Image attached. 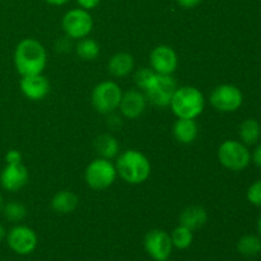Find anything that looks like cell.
Wrapping results in <instances>:
<instances>
[{"instance_id":"cell-15","label":"cell","mask_w":261,"mask_h":261,"mask_svg":"<svg viewBox=\"0 0 261 261\" xmlns=\"http://www.w3.org/2000/svg\"><path fill=\"white\" fill-rule=\"evenodd\" d=\"M19 87L24 97L31 101H41L50 92V82L43 74L22 76Z\"/></svg>"},{"instance_id":"cell-6","label":"cell","mask_w":261,"mask_h":261,"mask_svg":"<svg viewBox=\"0 0 261 261\" xmlns=\"http://www.w3.org/2000/svg\"><path fill=\"white\" fill-rule=\"evenodd\" d=\"M218 160L227 170L242 171L250 165L251 154L242 142L226 140L218 148Z\"/></svg>"},{"instance_id":"cell-24","label":"cell","mask_w":261,"mask_h":261,"mask_svg":"<svg viewBox=\"0 0 261 261\" xmlns=\"http://www.w3.org/2000/svg\"><path fill=\"white\" fill-rule=\"evenodd\" d=\"M171 240H172L173 247L178 250H186L193 244V231L180 224V226L173 229L172 234H171Z\"/></svg>"},{"instance_id":"cell-28","label":"cell","mask_w":261,"mask_h":261,"mask_svg":"<svg viewBox=\"0 0 261 261\" xmlns=\"http://www.w3.org/2000/svg\"><path fill=\"white\" fill-rule=\"evenodd\" d=\"M71 47H73L71 46V38L68 37V36L59 38L55 42V48L59 53H69L71 50Z\"/></svg>"},{"instance_id":"cell-17","label":"cell","mask_w":261,"mask_h":261,"mask_svg":"<svg viewBox=\"0 0 261 261\" xmlns=\"http://www.w3.org/2000/svg\"><path fill=\"white\" fill-rule=\"evenodd\" d=\"M173 137L181 144H191L198 138V124L194 119H177L172 127Z\"/></svg>"},{"instance_id":"cell-32","label":"cell","mask_w":261,"mask_h":261,"mask_svg":"<svg viewBox=\"0 0 261 261\" xmlns=\"http://www.w3.org/2000/svg\"><path fill=\"white\" fill-rule=\"evenodd\" d=\"M178 7L184 8V9H194L198 7L201 3V0H176Z\"/></svg>"},{"instance_id":"cell-19","label":"cell","mask_w":261,"mask_h":261,"mask_svg":"<svg viewBox=\"0 0 261 261\" xmlns=\"http://www.w3.org/2000/svg\"><path fill=\"white\" fill-rule=\"evenodd\" d=\"M79 205V199L73 191L63 190L56 193L51 199V208L59 214L73 213Z\"/></svg>"},{"instance_id":"cell-13","label":"cell","mask_w":261,"mask_h":261,"mask_svg":"<svg viewBox=\"0 0 261 261\" xmlns=\"http://www.w3.org/2000/svg\"><path fill=\"white\" fill-rule=\"evenodd\" d=\"M28 170L23 163L7 165L0 173V185L9 193H15L28 184Z\"/></svg>"},{"instance_id":"cell-1","label":"cell","mask_w":261,"mask_h":261,"mask_svg":"<svg viewBox=\"0 0 261 261\" xmlns=\"http://www.w3.org/2000/svg\"><path fill=\"white\" fill-rule=\"evenodd\" d=\"M14 65L22 76L42 74L47 65V53L40 41L24 38L14 51Z\"/></svg>"},{"instance_id":"cell-33","label":"cell","mask_w":261,"mask_h":261,"mask_svg":"<svg viewBox=\"0 0 261 261\" xmlns=\"http://www.w3.org/2000/svg\"><path fill=\"white\" fill-rule=\"evenodd\" d=\"M252 161H254V163L257 167L261 168V144L255 148L254 153H252Z\"/></svg>"},{"instance_id":"cell-14","label":"cell","mask_w":261,"mask_h":261,"mask_svg":"<svg viewBox=\"0 0 261 261\" xmlns=\"http://www.w3.org/2000/svg\"><path fill=\"white\" fill-rule=\"evenodd\" d=\"M119 109L126 119H138L147 109V97L138 89H129L122 93Z\"/></svg>"},{"instance_id":"cell-29","label":"cell","mask_w":261,"mask_h":261,"mask_svg":"<svg viewBox=\"0 0 261 261\" xmlns=\"http://www.w3.org/2000/svg\"><path fill=\"white\" fill-rule=\"evenodd\" d=\"M5 162H7V165H17V163H22V153L17 149H10L9 152L5 154Z\"/></svg>"},{"instance_id":"cell-4","label":"cell","mask_w":261,"mask_h":261,"mask_svg":"<svg viewBox=\"0 0 261 261\" xmlns=\"http://www.w3.org/2000/svg\"><path fill=\"white\" fill-rule=\"evenodd\" d=\"M116 177V166L110 160H105L101 157L92 161L87 166L86 172H84V180L87 185L97 191L109 189L115 182Z\"/></svg>"},{"instance_id":"cell-21","label":"cell","mask_w":261,"mask_h":261,"mask_svg":"<svg viewBox=\"0 0 261 261\" xmlns=\"http://www.w3.org/2000/svg\"><path fill=\"white\" fill-rule=\"evenodd\" d=\"M75 53L82 60L84 61H93L98 58L101 48H99L98 42L93 38L84 37L79 40L75 46Z\"/></svg>"},{"instance_id":"cell-11","label":"cell","mask_w":261,"mask_h":261,"mask_svg":"<svg viewBox=\"0 0 261 261\" xmlns=\"http://www.w3.org/2000/svg\"><path fill=\"white\" fill-rule=\"evenodd\" d=\"M8 246L18 255H30L37 247L38 237L32 228L27 226H15L7 233Z\"/></svg>"},{"instance_id":"cell-2","label":"cell","mask_w":261,"mask_h":261,"mask_svg":"<svg viewBox=\"0 0 261 261\" xmlns=\"http://www.w3.org/2000/svg\"><path fill=\"white\" fill-rule=\"evenodd\" d=\"M117 175L130 185H140L150 176V162L142 152L137 149L125 150L117 157Z\"/></svg>"},{"instance_id":"cell-10","label":"cell","mask_w":261,"mask_h":261,"mask_svg":"<svg viewBox=\"0 0 261 261\" xmlns=\"http://www.w3.org/2000/svg\"><path fill=\"white\" fill-rule=\"evenodd\" d=\"M144 249L154 261H167L172 254V240L162 229H150L144 237Z\"/></svg>"},{"instance_id":"cell-18","label":"cell","mask_w":261,"mask_h":261,"mask_svg":"<svg viewBox=\"0 0 261 261\" xmlns=\"http://www.w3.org/2000/svg\"><path fill=\"white\" fill-rule=\"evenodd\" d=\"M135 61L133 55L129 53H117L110 59L109 71L111 75L116 78H124L127 76L134 70Z\"/></svg>"},{"instance_id":"cell-25","label":"cell","mask_w":261,"mask_h":261,"mask_svg":"<svg viewBox=\"0 0 261 261\" xmlns=\"http://www.w3.org/2000/svg\"><path fill=\"white\" fill-rule=\"evenodd\" d=\"M2 212L5 218L13 223H18L27 217V209L18 201H10V203L4 204Z\"/></svg>"},{"instance_id":"cell-3","label":"cell","mask_w":261,"mask_h":261,"mask_svg":"<svg viewBox=\"0 0 261 261\" xmlns=\"http://www.w3.org/2000/svg\"><path fill=\"white\" fill-rule=\"evenodd\" d=\"M170 106L177 119L195 120L204 111L205 98L201 91H199L196 87H177L171 99Z\"/></svg>"},{"instance_id":"cell-23","label":"cell","mask_w":261,"mask_h":261,"mask_svg":"<svg viewBox=\"0 0 261 261\" xmlns=\"http://www.w3.org/2000/svg\"><path fill=\"white\" fill-rule=\"evenodd\" d=\"M237 250L244 256H256L261 252V240L255 234H246L239 240Z\"/></svg>"},{"instance_id":"cell-36","label":"cell","mask_w":261,"mask_h":261,"mask_svg":"<svg viewBox=\"0 0 261 261\" xmlns=\"http://www.w3.org/2000/svg\"><path fill=\"white\" fill-rule=\"evenodd\" d=\"M257 229H259V233L261 234V216H260L259 221H257Z\"/></svg>"},{"instance_id":"cell-31","label":"cell","mask_w":261,"mask_h":261,"mask_svg":"<svg viewBox=\"0 0 261 261\" xmlns=\"http://www.w3.org/2000/svg\"><path fill=\"white\" fill-rule=\"evenodd\" d=\"M99 2H101V0H76L79 7H81L82 9H86V10H92L94 9V8H97L98 7Z\"/></svg>"},{"instance_id":"cell-12","label":"cell","mask_w":261,"mask_h":261,"mask_svg":"<svg viewBox=\"0 0 261 261\" xmlns=\"http://www.w3.org/2000/svg\"><path fill=\"white\" fill-rule=\"evenodd\" d=\"M150 68L157 74L172 75L178 65V58L176 51L171 46L160 45L154 47L149 56Z\"/></svg>"},{"instance_id":"cell-37","label":"cell","mask_w":261,"mask_h":261,"mask_svg":"<svg viewBox=\"0 0 261 261\" xmlns=\"http://www.w3.org/2000/svg\"><path fill=\"white\" fill-rule=\"evenodd\" d=\"M3 205H4V203H3V196H2V194H0V212H2Z\"/></svg>"},{"instance_id":"cell-30","label":"cell","mask_w":261,"mask_h":261,"mask_svg":"<svg viewBox=\"0 0 261 261\" xmlns=\"http://www.w3.org/2000/svg\"><path fill=\"white\" fill-rule=\"evenodd\" d=\"M107 116H109V119H107V125H109L111 129H117V127H120L122 125L121 117L117 116L115 112H111V114H109Z\"/></svg>"},{"instance_id":"cell-26","label":"cell","mask_w":261,"mask_h":261,"mask_svg":"<svg viewBox=\"0 0 261 261\" xmlns=\"http://www.w3.org/2000/svg\"><path fill=\"white\" fill-rule=\"evenodd\" d=\"M155 76H157V73L152 68H140L135 71L134 81L138 88L145 92L153 83Z\"/></svg>"},{"instance_id":"cell-8","label":"cell","mask_w":261,"mask_h":261,"mask_svg":"<svg viewBox=\"0 0 261 261\" xmlns=\"http://www.w3.org/2000/svg\"><path fill=\"white\" fill-rule=\"evenodd\" d=\"M212 106L221 112H234L242 106L244 94L233 84H221L216 87L209 97Z\"/></svg>"},{"instance_id":"cell-9","label":"cell","mask_w":261,"mask_h":261,"mask_svg":"<svg viewBox=\"0 0 261 261\" xmlns=\"http://www.w3.org/2000/svg\"><path fill=\"white\" fill-rule=\"evenodd\" d=\"M176 89H177V83L172 78V75L157 74L153 83L144 92V94L147 97V101H149L154 106L167 107L170 106Z\"/></svg>"},{"instance_id":"cell-5","label":"cell","mask_w":261,"mask_h":261,"mask_svg":"<svg viewBox=\"0 0 261 261\" xmlns=\"http://www.w3.org/2000/svg\"><path fill=\"white\" fill-rule=\"evenodd\" d=\"M122 91L119 84L112 81L101 82L92 91V106L99 114L109 115L119 109Z\"/></svg>"},{"instance_id":"cell-22","label":"cell","mask_w":261,"mask_h":261,"mask_svg":"<svg viewBox=\"0 0 261 261\" xmlns=\"http://www.w3.org/2000/svg\"><path fill=\"white\" fill-rule=\"evenodd\" d=\"M261 135V126L254 119H247L240 126V138L246 145L255 144Z\"/></svg>"},{"instance_id":"cell-7","label":"cell","mask_w":261,"mask_h":261,"mask_svg":"<svg viewBox=\"0 0 261 261\" xmlns=\"http://www.w3.org/2000/svg\"><path fill=\"white\" fill-rule=\"evenodd\" d=\"M61 25L65 36L70 37L71 40H81L88 37L93 30V18L89 10L75 8L64 14Z\"/></svg>"},{"instance_id":"cell-27","label":"cell","mask_w":261,"mask_h":261,"mask_svg":"<svg viewBox=\"0 0 261 261\" xmlns=\"http://www.w3.org/2000/svg\"><path fill=\"white\" fill-rule=\"evenodd\" d=\"M247 200L252 205L261 206V180L252 184L247 190Z\"/></svg>"},{"instance_id":"cell-34","label":"cell","mask_w":261,"mask_h":261,"mask_svg":"<svg viewBox=\"0 0 261 261\" xmlns=\"http://www.w3.org/2000/svg\"><path fill=\"white\" fill-rule=\"evenodd\" d=\"M46 3L51 5H64L69 2V0H45Z\"/></svg>"},{"instance_id":"cell-20","label":"cell","mask_w":261,"mask_h":261,"mask_svg":"<svg viewBox=\"0 0 261 261\" xmlns=\"http://www.w3.org/2000/svg\"><path fill=\"white\" fill-rule=\"evenodd\" d=\"M94 149L98 155L105 160H110L116 157L120 152V144L115 137L110 134H102L94 140Z\"/></svg>"},{"instance_id":"cell-16","label":"cell","mask_w":261,"mask_h":261,"mask_svg":"<svg viewBox=\"0 0 261 261\" xmlns=\"http://www.w3.org/2000/svg\"><path fill=\"white\" fill-rule=\"evenodd\" d=\"M178 221H180L181 226L186 227V228L191 229V231H195V229L201 228L206 223L208 213H206V211L203 206L191 205L181 212Z\"/></svg>"},{"instance_id":"cell-35","label":"cell","mask_w":261,"mask_h":261,"mask_svg":"<svg viewBox=\"0 0 261 261\" xmlns=\"http://www.w3.org/2000/svg\"><path fill=\"white\" fill-rule=\"evenodd\" d=\"M7 237V231H5L4 226H3L2 223H0V241H3V240Z\"/></svg>"}]
</instances>
